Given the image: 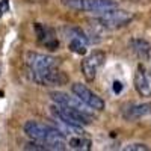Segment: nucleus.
Listing matches in <instances>:
<instances>
[{
	"mask_svg": "<svg viewBox=\"0 0 151 151\" xmlns=\"http://www.w3.org/2000/svg\"><path fill=\"white\" fill-rule=\"evenodd\" d=\"M24 133L32 141H38L47 147V150H67V139L65 134H62L58 129L52 125H45L36 121H27L24 124Z\"/></svg>",
	"mask_w": 151,
	"mask_h": 151,
	"instance_id": "1",
	"label": "nucleus"
},
{
	"mask_svg": "<svg viewBox=\"0 0 151 151\" xmlns=\"http://www.w3.org/2000/svg\"><path fill=\"white\" fill-rule=\"evenodd\" d=\"M60 3L68 9L97 12V14H101V12L113 9V8H118L116 0H60Z\"/></svg>",
	"mask_w": 151,
	"mask_h": 151,
	"instance_id": "2",
	"label": "nucleus"
},
{
	"mask_svg": "<svg viewBox=\"0 0 151 151\" xmlns=\"http://www.w3.org/2000/svg\"><path fill=\"white\" fill-rule=\"evenodd\" d=\"M132 20H133V14L124 9L113 8V9L101 12L95 18V23H98V26L106 27V29H118L122 26H127Z\"/></svg>",
	"mask_w": 151,
	"mask_h": 151,
	"instance_id": "3",
	"label": "nucleus"
},
{
	"mask_svg": "<svg viewBox=\"0 0 151 151\" xmlns=\"http://www.w3.org/2000/svg\"><path fill=\"white\" fill-rule=\"evenodd\" d=\"M52 113L55 115V118L65 121L68 124H74V125H88L92 122V115H88L85 112H80L77 109L73 107H67L62 104H55L52 106Z\"/></svg>",
	"mask_w": 151,
	"mask_h": 151,
	"instance_id": "4",
	"label": "nucleus"
},
{
	"mask_svg": "<svg viewBox=\"0 0 151 151\" xmlns=\"http://www.w3.org/2000/svg\"><path fill=\"white\" fill-rule=\"evenodd\" d=\"M26 65H27L29 73L47 71V70L59 68V60L53 56H48V55L36 53V52H27L26 53Z\"/></svg>",
	"mask_w": 151,
	"mask_h": 151,
	"instance_id": "5",
	"label": "nucleus"
},
{
	"mask_svg": "<svg viewBox=\"0 0 151 151\" xmlns=\"http://www.w3.org/2000/svg\"><path fill=\"white\" fill-rule=\"evenodd\" d=\"M30 80L41 86H62L68 82V77L59 68L47 70V71H35L29 73Z\"/></svg>",
	"mask_w": 151,
	"mask_h": 151,
	"instance_id": "6",
	"label": "nucleus"
},
{
	"mask_svg": "<svg viewBox=\"0 0 151 151\" xmlns=\"http://www.w3.org/2000/svg\"><path fill=\"white\" fill-rule=\"evenodd\" d=\"M104 60H106V55L103 52H100V50H95L91 55H88L80 64V70H82L83 77L88 82H92L97 77L98 70L103 67Z\"/></svg>",
	"mask_w": 151,
	"mask_h": 151,
	"instance_id": "7",
	"label": "nucleus"
},
{
	"mask_svg": "<svg viewBox=\"0 0 151 151\" xmlns=\"http://www.w3.org/2000/svg\"><path fill=\"white\" fill-rule=\"evenodd\" d=\"M71 91L76 97H79L85 104H88L94 110H103L104 109V101L101 97H98L95 92H92L89 88H86L82 83H74L71 86Z\"/></svg>",
	"mask_w": 151,
	"mask_h": 151,
	"instance_id": "8",
	"label": "nucleus"
},
{
	"mask_svg": "<svg viewBox=\"0 0 151 151\" xmlns=\"http://www.w3.org/2000/svg\"><path fill=\"white\" fill-rule=\"evenodd\" d=\"M33 29L36 33V40L41 45H44L48 50H58L59 48V41L56 38V32L52 27L45 26V24H41V23H36L33 26Z\"/></svg>",
	"mask_w": 151,
	"mask_h": 151,
	"instance_id": "9",
	"label": "nucleus"
},
{
	"mask_svg": "<svg viewBox=\"0 0 151 151\" xmlns=\"http://www.w3.org/2000/svg\"><path fill=\"white\" fill-rule=\"evenodd\" d=\"M134 88L141 97H151V71L139 65L134 73Z\"/></svg>",
	"mask_w": 151,
	"mask_h": 151,
	"instance_id": "10",
	"label": "nucleus"
},
{
	"mask_svg": "<svg viewBox=\"0 0 151 151\" xmlns=\"http://www.w3.org/2000/svg\"><path fill=\"white\" fill-rule=\"evenodd\" d=\"M52 100L56 103V104H62V106H67V107H73V109H77L80 112H85L88 115H91V107L85 104L79 97H70L68 94L65 92H52L50 94Z\"/></svg>",
	"mask_w": 151,
	"mask_h": 151,
	"instance_id": "11",
	"label": "nucleus"
},
{
	"mask_svg": "<svg viewBox=\"0 0 151 151\" xmlns=\"http://www.w3.org/2000/svg\"><path fill=\"white\" fill-rule=\"evenodd\" d=\"M151 110V104L150 103H141V104H127L122 109V116L127 121H136L141 119L144 116H147Z\"/></svg>",
	"mask_w": 151,
	"mask_h": 151,
	"instance_id": "12",
	"label": "nucleus"
},
{
	"mask_svg": "<svg viewBox=\"0 0 151 151\" xmlns=\"http://www.w3.org/2000/svg\"><path fill=\"white\" fill-rule=\"evenodd\" d=\"M130 47L133 50V53L141 58V59H148L150 56V52H151V45L145 41V40H141V38H136V40H132L130 41Z\"/></svg>",
	"mask_w": 151,
	"mask_h": 151,
	"instance_id": "13",
	"label": "nucleus"
},
{
	"mask_svg": "<svg viewBox=\"0 0 151 151\" xmlns=\"http://www.w3.org/2000/svg\"><path fill=\"white\" fill-rule=\"evenodd\" d=\"M70 148L73 150H82V151H88L91 150V141L88 137H83V134L80 136H70V139L67 141Z\"/></svg>",
	"mask_w": 151,
	"mask_h": 151,
	"instance_id": "14",
	"label": "nucleus"
},
{
	"mask_svg": "<svg viewBox=\"0 0 151 151\" xmlns=\"http://www.w3.org/2000/svg\"><path fill=\"white\" fill-rule=\"evenodd\" d=\"M86 47H88V44L85 41L79 40V38H70L68 40V48L76 55H80V56L86 55V50H88Z\"/></svg>",
	"mask_w": 151,
	"mask_h": 151,
	"instance_id": "15",
	"label": "nucleus"
},
{
	"mask_svg": "<svg viewBox=\"0 0 151 151\" xmlns=\"http://www.w3.org/2000/svg\"><path fill=\"white\" fill-rule=\"evenodd\" d=\"M150 147L145 144H130L127 147H124V151H148Z\"/></svg>",
	"mask_w": 151,
	"mask_h": 151,
	"instance_id": "16",
	"label": "nucleus"
},
{
	"mask_svg": "<svg viewBox=\"0 0 151 151\" xmlns=\"http://www.w3.org/2000/svg\"><path fill=\"white\" fill-rule=\"evenodd\" d=\"M9 11V0H0V17H3Z\"/></svg>",
	"mask_w": 151,
	"mask_h": 151,
	"instance_id": "17",
	"label": "nucleus"
},
{
	"mask_svg": "<svg viewBox=\"0 0 151 151\" xmlns=\"http://www.w3.org/2000/svg\"><path fill=\"white\" fill-rule=\"evenodd\" d=\"M113 85H115V86H113V91H115V92H121V91H122V85H121V82H115Z\"/></svg>",
	"mask_w": 151,
	"mask_h": 151,
	"instance_id": "18",
	"label": "nucleus"
}]
</instances>
